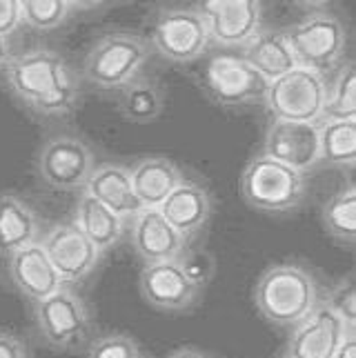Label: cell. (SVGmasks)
Returning a JSON list of instances; mask_svg holds the SVG:
<instances>
[{
	"instance_id": "1",
	"label": "cell",
	"mask_w": 356,
	"mask_h": 358,
	"mask_svg": "<svg viewBox=\"0 0 356 358\" xmlns=\"http://www.w3.org/2000/svg\"><path fill=\"white\" fill-rule=\"evenodd\" d=\"M5 83L9 92L45 118H63L80 103V76L67 60L52 49H31L9 60Z\"/></svg>"
},
{
	"instance_id": "26",
	"label": "cell",
	"mask_w": 356,
	"mask_h": 358,
	"mask_svg": "<svg viewBox=\"0 0 356 358\" xmlns=\"http://www.w3.org/2000/svg\"><path fill=\"white\" fill-rule=\"evenodd\" d=\"M321 223L327 236H332L336 243L354 247L356 243V189L354 182H346L343 187L332 194L323 205Z\"/></svg>"
},
{
	"instance_id": "6",
	"label": "cell",
	"mask_w": 356,
	"mask_h": 358,
	"mask_svg": "<svg viewBox=\"0 0 356 358\" xmlns=\"http://www.w3.org/2000/svg\"><path fill=\"white\" fill-rule=\"evenodd\" d=\"M34 323L43 343L54 352H73L94 329L92 307L69 285L34 305Z\"/></svg>"
},
{
	"instance_id": "5",
	"label": "cell",
	"mask_w": 356,
	"mask_h": 358,
	"mask_svg": "<svg viewBox=\"0 0 356 358\" xmlns=\"http://www.w3.org/2000/svg\"><path fill=\"white\" fill-rule=\"evenodd\" d=\"M285 38L299 67L325 76L346 54L348 31L332 11H312L285 29Z\"/></svg>"
},
{
	"instance_id": "23",
	"label": "cell",
	"mask_w": 356,
	"mask_h": 358,
	"mask_svg": "<svg viewBox=\"0 0 356 358\" xmlns=\"http://www.w3.org/2000/svg\"><path fill=\"white\" fill-rule=\"evenodd\" d=\"M73 223L87 236V241L96 247L98 254L112 252L120 243L122 231H125V220L118 218L114 212H109L105 205H101L90 194H80L76 203V216Z\"/></svg>"
},
{
	"instance_id": "13",
	"label": "cell",
	"mask_w": 356,
	"mask_h": 358,
	"mask_svg": "<svg viewBox=\"0 0 356 358\" xmlns=\"http://www.w3.org/2000/svg\"><path fill=\"white\" fill-rule=\"evenodd\" d=\"M203 18L210 45L243 47L263 27V9L256 0H212L196 7Z\"/></svg>"
},
{
	"instance_id": "35",
	"label": "cell",
	"mask_w": 356,
	"mask_h": 358,
	"mask_svg": "<svg viewBox=\"0 0 356 358\" xmlns=\"http://www.w3.org/2000/svg\"><path fill=\"white\" fill-rule=\"evenodd\" d=\"M167 358H210V356L201 350H196V348H180L176 352H171Z\"/></svg>"
},
{
	"instance_id": "11",
	"label": "cell",
	"mask_w": 356,
	"mask_h": 358,
	"mask_svg": "<svg viewBox=\"0 0 356 358\" xmlns=\"http://www.w3.org/2000/svg\"><path fill=\"white\" fill-rule=\"evenodd\" d=\"M138 289L147 305L158 312L183 314L199 303L203 287L194 282L180 261L145 265L138 276Z\"/></svg>"
},
{
	"instance_id": "30",
	"label": "cell",
	"mask_w": 356,
	"mask_h": 358,
	"mask_svg": "<svg viewBox=\"0 0 356 358\" xmlns=\"http://www.w3.org/2000/svg\"><path fill=\"white\" fill-rule=\"evenodd\" d=\"M85 358H141V350L127 334H107L90 345Z\"/></svg>"
},
{
	"instance_id": "25",
	"label": "cell",
	"mask_w": 356,
	"mask_h": 358,
	"mask_svg": "<svg viewBox=\"0 0 356 358\" xmlns=\"http://www.w3.org/2000/svg\"><path fill=\"white\" fill-rule=\"evenodd\" d=\"M120 114L125 120L147 125L161 118L165 109V87L154 78L141 76L120 90Z\"/></svg>"
},
{
	"instance_id": "19",
	"label": "cell",
	"mask_w": 356,
	"mask_h": 358,
	"mask_svg": "<svg viewBox=\"0 0 356 358\" xmlns=\"http://www.w3.org/2000/svg\"><path fill=\"white\" fill-rule=\"evenodd\" d=\"M43 227L34 207L14 192H0V256L11 258L41 243Z\"/></svg>"
},
{
	"instance_id": "36",
	"label": "cell",
	"mask_w": 356,
	"mask_h": 358,
	"mask_svg": "<svg viewBox=\"0 0 356 358\" xmlns=\"http://www.w3.org/2000/svg\"><path fill=\"white\" fill-rule=\"evenodd\" d=\"M283 358H287V356H283Z\"/></svg>"
},
{
	"instance_id": "28",
	"label": "cell",
	"mask_w": 356,
	"mask_h": 358,
	"mask_svg": "<svg viewBox=\"0 0 356 358\" xmlns=\"http://www.w3.org/2000/svg\"><path fill=\"white\" fill-rule=\"evenodd\" d=\"M76 3L67 0H22L20 20L34 31H54L71 18Z\"/></svg>"
},
{
	"instance_id": "10",
	"label": "cell",
	"mask_w": 356,
	"mask_h": 358,
	"mask_svg": "<svg viewBox=\"0 0 356 358\" xmlns=\"http://www.w3.org/2000/svg\"><path fill=\"white\" fill-rule=\"evenodd\" d=\"M147 41L152 52L174 65L194 63L210 47L207 27L196 9H161L152 20Z\"/></svg>"
},
{
	"instance_id": "3",
	"label": "cell",
	"mask_w": 356,
	"mask_h": 358,
	"mask_svg": "<svg viewBox=\"0 0 356 358\" xmlns=\"http://www.w3.org/2000/svg\"><path fill=\"white\" fill-rule=\"evenodd\" d=\"M152 58V45L136 31H109L87 49L80 78L101 92H120L143 76Z\"/></svg>"
},
{
	"instance_id": "14",
	"label": "cell",
	"mask_w": 356,
	"mask_h": 358,
	"mask_svg": "<svg viewBox=\"0 0 356 358\" xmlns=\"http://www.w3.org/2000/svg\"><path fill=\"white\" fill-rule=\"evenodd\" d=\"M261 154L305 174L318 165V127L314 122L272 120Z\"/></svg>"
},
{
	"instance_id": "34",
	"label": "cell",
	"mask_w": 356,
	"mask_h": 358,
	"mask_svg": "<svg viewBox=\"0 0 356 358\" xmlns=\"http://www.w3.org/2000/svg\"><path fill=\"white\" fill-rule=\"evenodd\" d=\"M11 58H14V49H11L9 38H0V71L9 65Z\"/></svg>"
},
{
	"instance_id": "33",
	"label": "cell",
	"mask_w": 356,
	"mask_h": 358,
	"mask_svg": "<svg viewBox=\"0 0 356 358\" xmlns=\"http://www.w3.org/2000/svg\"><path fill=\"white\" fill-rule=\"evenodd\" d=\"M334 358H356V331H348Z\"/></svg>"
},
{
	"instance_id": "4",
	"label": "cell",
	"mask_w": 356,
	"mask_h": 358,
	"mask_svg": "<svg viewBox=\"0 0 356 358\" xmlns=\"http://www.w3.org/2000/svg\"><path fill=\"white\" fill-rule=\"evenodd\" d=\"M241 196L250 207L265 214H290L308 196V180L263 154L254 156L241 174Z\"/></svg>"
},
{
	"instance_id": "15",
	"label": "cell",
	"mask_w": 356,
	"mask_h": 358,
	"mask_svg": "<svg viewBox=\"0 0 356 358\" xmlns=\"http://www.w3.org/2000/svg\"><path fill=\"white\" fill-rule=\"evenodd\" d=\"M348 329L343 320L321 301L299 325L292 327L287 358H334Z\"/></svg>"
},
{
	"instance_id": "20",
	"label": "cell",
	"mask_w": 356,
	"mask_h": 358,
	"mask_svg": "<svg viewBox=\"0 0 356 358\" xmlns=\"http://www.w3.org/2000/svg\"><path fill=\"white\" fill-rule=\"evenodd\" d=\"M238 58L243 63H248L267 83L285 76V73L299 67L290 49V43L285 38V31L280 29L261 27L241 47Z\"/></svg>"
},
{
	"instance_id": "12",
	"label": "cell",
	"mask_w": 356,
	"mask_h": 358,
	"mask_svg": "<svg viewBox=\"0 0 356 358\" xmlns=\"http://www.w3.org/2000/svg\"><path fill=\"white\" fill-rule=\"evenodd\" d=\"M43 250L49 258V263L56 269V274L63 280V285H76L94 274L98 267L101 254L87 241V236L78 229L73 220L56 223L41 238Z\"/></svg>"
},
{
	"instance_id": "29",
	"label": "cell",
	"mask_w": 356,
	"mask_h": 358,
	"mask_svg": "<svg viewBox=\"0 0 356 358\" xmlns=\"http://www.w3.org/2000/svg\"><path fill=\"white\" fill-rule=\"evenodd\" d=\"M327 307L332 310L348 329H356V299H354V276L348 274L346 278H341L336 285L329 289Z\"/></svg>"
},
{
	"instance_id": "31",
	"label": "cell",
	"mask_w": 356,
	"mask_h": 358,
	"mask_svg": "<svg viewBox=\"0 0 356 358\" xmlns=\"http://www.w3.org/2000/svg\"><path fill=\"white\" fill-rule=\"evenodd\" d=\"M20 24V3H16V0H0V38H9Z\"/></svg>"
},
{
	"instance_id": "22",
	"label": "cell",
	"mask_w": 356,
	"mask_h": 358,
	"mask_svg": "<svg viewBox=\"0 0 356 358\" xmlns=\"http://www.w3.org/2000/svg\"><path fill=\"white\" fill-rule=\"evenodd\" d=\"M131 187L143 209H158L167 196L178 187L183 171L174 160L163 156H147L129 167Z\"/></svg>"
},
{
	"instance_id": "17",
	"label": "cell",
	"mask_w": 356,
	"mask_h": 358,
	"mask_svg": "<svg viewBox=\"0 0 356 358\" xmlns=\"http://www.w3.org/2000/svg\"><path fill=\"white\" fill-rule=\"evenodd\" d=\"M163 218L174 227L185 243L201 236L214 214V199L205 185L183 178L178 187L167 196V201L158 207Z\"/></svg>"
},
{
	"instance_id": "7",
	"label": "cell",
	"mask_w": 356,
	"mask_h": 358,
	"mask_svg": "<svg viewBox=\"0 0 356 358\" xmlns=\"http://www.w3.org/2000/svg\"><path fill=\"white\" fill-rule=\"evenodd\" d=\"M94 169L96 158L92 147L78 136H52L36 154L38 178L54 192H85Z\"/></svg>"
},
{
	"instance_id": "16",
	"label": "cell",
	"mask_w": 356,
	"mask_h": 358,
	"mask_svg": "<svg viewBox=\"0 0 356 358\" xmlns=\"http://www.w3.org/2000/svg\"><path fill=\"white\" fill-rule=\"evenodd\" d=\"M129 241L145 265L180 261L185 256V238L171 227L158 209H141L131 218Z\"/></svg>"
},
{
	"instance_id": "9",
	"label": "cell",
	"mask_w": 356,
	"mask_h": 358,
	"mask_svg": "<svg viewBox=\"0 0 356 358\" xmlns=\"http://www.w3.org/2000/svg\"><path fill=\"white\" fill-rule=\"evenodd\" d=\"M325 90V76L297 67L285 76L267 83L263 103L274 120L314 122V125H318L323 116Z\"/></svg>"
},
{
	"instance_id": "2",
	"label": "cell",
	"mask_w": 356,
	"mask_h": 358,
	"mask_svg": "<svg viewBox=\"0 0 356 358\" xmlns=\"http://www.w3.org/2000/svg\"><path fill=\"white\" fill-rule=\"evenodd\" d=\"M314 274L299 263H276L256 280L254 305L274 327H294L321 303Z\"/></svg>"
},
{
	"instance_id": "24",
	"label": "cell",
	"mask_w": 356,
	"mask_h": 358,
	"mask_svg": "<svg viewBox=\"0 0 356 358\" xmlns=\"http://www.w3.org/2000/svg\"><path fill=\"white\" fill-rule=\"evenodd\" d=\"M318 165L352 169L356 165V120L318 122Z\"/></svg>"
},
{
	"instance_id": "18",
	"label": "cell",
	"mask_w": 356,
	"mask_h": 358,
	"mask_svg": "<svg viewBox=\"0 0 356 358\" xmlns=\"http://www.w3.org/2000/svg\"><path fill=\"white\" fill-rule=\"evenodd\" d=\"M9 278L22 299H27L31 305L49 299L63 285V280L56 274V269L49 263V258L41 243L29 245L7 258Z\"/></svg>"
},
{
	"instance_id": "21",
	"label": "cell",
	"mask_w": 356,
	"mask_h": 358,
	"mask_svg": "<svg viewBox=\"0 0 356 358\" xmlns=\"http://www.w3.org/2000/svg\"><path fill=\"white\" fill-rule=\"evenodd\" d=\"M85 194H90L92 199L105 205L109 212H114L122 220L134 218L143 209L131 187L129 167L118 163L96 165L87 187H85Z\"/></svg>"
},
{
	"instance_id": "27",
	"label": "cell",
	"mask_w": 356,
	"mask_h": 358,
	"mask_svg": "<svg viewBox=\"0 0 356 358\" xmlns=\"http://www.w3.org/2000/svg\"><path fill=\"white\" fill-rule=\"evenodd\" d=\"M325 120H356V69L354 63H346L325 90L323 116Z\"/></svg>"
},
{
	"instance_id": "32",
	"label": "cell",
	"mask_w": 356,
	"mask_h": 358,
	"mask_svg": "<svg viewBox=\"0 0 356 358\" xmlns=\"http://www.w3.org/2000/svg\"><path fill=\"white\" fill-rule=\"evenodd\" d=\"M0 358H29L27 343L11 331H0Z\"/></svg>"
},
{
	"instance_id": "8",
	"label": "cell",
	"mask_w": 356,
	"mask_h": 358,
	"mask_svg": "<svg viewBox=\"0 0 356 358\" xmlns=\"http://www.w3.org/2000/svg\"><path fill=\"white\" fill-rule=\"evenodd\" d=\"M201 85L205 94L225 109L259 105L267 92V80L234 54L207 58L201 69Z\"/></svg>"
}]
</instances>
